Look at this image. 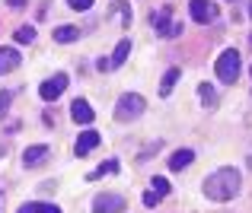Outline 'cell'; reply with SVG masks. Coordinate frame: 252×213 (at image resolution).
<instances>
[{"mask_svg": "<svg viewBox=\"0 0 252 213\" xmlns=\"http://www.w3.org/2000/svg\"><path fill=\"white\" fill-rule=\"evenodd\" d=\"M204 194H208L211 201H233V197L240 194V172H236L233 165L217 169L214 175L204 178Z\"/></svg>", "mask_w": 252, "mask_h": 213, "instance_id": "6da1fadb", "label": "cell"}, {"mask_svg": "<svg viewBox=\"0 0 252 213\" xmlns=\"http://www.w3.org/2000/svg\"><path fill=\"white\" fill-rule=\"evenodd\" d=\"M217 77L223 83H233L240 77V51H233V48L220 51V57H217Z\"/></svg>", "mask_w": 252, "mask_h": 213, "instance_id": "7a4b0ae2", "label": "cell"}, {"mask_svg": "<svg viewBox=\"0 0 252 213\" xmlns=\"http://www.w3.org/2000/svg\"><path fill=\"white\" fill-rule=\"evenodd\" d=\"M141 111H144V99L137 96V92H125V96L118 99V105H115L118 121H131V118H137Z\"/></svg>", "mask_w": 252, "mask_h": 213, "instance_id": "3957f363", "label": "cell"}, {"mask_svg": "<svg viewBox=\"0 0 252 213\" xmlns=\"http://www.w3.org/2000/svg\"><path fill=\"white\" fill-rule=\"evenodd\" d=\"M67 83H70V80H67V73H55L51 80H45V83L38 86V96H42L45 102H55V99L61 96L64 89H67Z\"/></svg>", "mask_w": 252, "mask_h": 213, "instance_id": "277c9868", "label": "cell"}, {"mask_svg": "<svg viewBox=\"0 0 252 213\" xmlns=\"http://www.w3.org/2000/svg\"><path fill=\"white\" fill-rule=\"evenodd\" d=\"M122 210H125L122 194H99L93 201V213H122Z\"/></svg>", "mask_w": 252, "mask_h": 213, "instance_id": "5b68a950", "label": "cell"}, {"mask_svg": "<svg viewBox=\"0 0 252 213\" xmlns=\"http://www.w3.org/2000/svg\"><path fill=\"white\" fill-rule=\"evenodd\" d=\"M189 13H191L195 23H211V19H217V6L211 3V0H191Z\"/></svg>", "mask_w": 252, "mask_h": 213, "instance_id": "8992f818", "label": "cell"}, {"mask_svg": "<svg viewBox=\"0 0 252 213\" xmlns=\"http://www.w3.org/2000/svg\"><path fill=\"white\" fill-rule=\"evenodd\" d=\"M99 143H102V137H99V131H83V134L77 137V143H74V153H77V156L83 159V156H90V153L96 150Z\"/></svg>", "mask_w": 252, "mask_h": 213, "instance_id": "52a82bcc", "label": "cell"}, {"mask_svg": "<svg viewBox=\"0 0 252 213\" xmlns=\"http://www.w3.org/2000/svg\"><path fill=\"white\" fill-rule=\"evenodd\" d=\"M48 146H45V143H35V146H29V150H26L23 153V165H26V169H35V165H42L45 162V159H48Z\"/></svg>", "mask_w": 252, "mask_h": 213, "instance_id": "ba28073f", "label": "cell"}, {"mask_svg": "<svg viewBox=\"0 0 252 213\" xmlns=\"http://www.w3.org/2000/svg\"><path fill=\"white\" fill-rule=\"evenodd\" d=\"M70 118H74L77 124H93V108H90V102H86V99H77L74 105H70Z\"/></svg>", "mask_w": 252, "mask_h": 213, "instance_id": "9c48e42d", "label": "cell"}, {"mask_svg": "<svg viewBox=\"0 0 252 213\" xmlns=\"http://www.w3.org/2000/svg\"><path fill=\"white\" fill-rule=\"evenodd\" d=\"M150 23H154L157 35H163V38H166V32H169V26H172V10H169V6H163V10H157L154 16H150Z\"/></svg>", "mask_w": 252, "mask_h": 213, "instance_id": "30bf717a", "label": "cell"}, {"mask_svg": "<svg viewBox=\"0 0 252 213\" xmlns=\"http://www.w3.org/2000/svg\"><path fill=\"white\" fill-rule=\"evenodd\" d=\"M19 61H23V57H19L16 48H0V77H3V73H10V70H16Z\"/></svg>", "mask_w": 252, "mask_h": 213, "instance_id": "8fae6325", "label": "cell"}, {"mask_svg": "<svg viewBox=\"0 0 252 213\" xmlns=\"http://www.w3.org/2000/svg\"><path fill=\"white\" fill-rule=\"evenodd\" d=\"M191 162H195V150H179V153H172V156H169V169L172 172L185 169V165H191Z\"/></svg>", "mask_w": 252, "mask_h": 213, "instance_id": "7c38bea8", "label": "cell"}, {"mask_svg": "<svg viewBox=\"0 0 252 213\" xmlns=\"http://www.w3.org/2000/svg\"><path fill=\"white\" fill-rule=\"evenodd\" d=\"M80 38V26H58L55 29V42L67 45V42H77Z\"/></svg>", "mask_w": 252, "mask_h": 213, "instance_id": "4fadbf2b", "label": "cell"}, {"mask_svg": "<svg viewBox=\"0 0 252 213\" xmlns=\"http://www.w3.org/2000/svg\"><path fill=\"white\" fill-rule=\"evenodd\" d=\"M179 77H182V70H179V67H169L166 73H163V83H160V96H163V99L172 92V86L179 83Z\"/></svg>", "mask_w": 252, "mask_h": 213, "instance_id": "5bb4252c", "label": "cell"}, {"mask_svg": "<svg viewBox=\"0 0 252 213\" xmlns=\"http://www.w3.org/2000/svg\"><path fill=\"white\" fill-rule=\"evenodd\" d=\"M128 54H131V42H128V38H122L118 48H115V54H112V61H109V67H122V64L128 61Z\"/></svg>", "mask_w": 252, "mask_h": 213, "instance_id": "9a60e30c", "label": "cell"}, {"mask_svg": "<svg viewBox=\"0 0 252 213\" xmlns=\"http://www.w3.org/2000/svg\"><path fill=\"white\" fill-rule=\"evenodd\" d=\"M112 172H118V162H115V159H109V162H102L96 172H90V175H86V182H99L102 175H112Z\"/></svg>", "mask_w": 252, "mask_h": 213, "instance_id": "2e32d148", "label": "cell"}, {"mask_svg": "<svg viewBox=\"0 0 252 213\" xmlns=\"http://www.w3.org/2000/svg\"><path fill=\"white\" fill-rule=\"evenodd\" d=\"M198 96H201V102L208 105V108H214V105H217V92H214V86L198 83Z\"/></svg>", "mask_w": 252, "mask_h": 213, "instance_id": "e0dca14e", "label": "cell"}, {"mask_svg": "<svg viewBox=\"0 0 252 213\" xmlns=\"http://www.w3.org/2000/svg\"><path fill=\"white\" fill-rule=\"evenodd\" d=\"M16 42H23V45L29 42L32 45V42H35V29H32V26H19V29H16Z\"/></svg>", "mask_w": 252, "mask_h": 213, "instance_id": "ac0fdd59", "label": "cell"}, {"mask_svg": "<svg viewBox=\"0 0 252 213\" xmlns=\"http://www.w3.org/2000/svg\"><path fill=\"white\" fill-rule=\"evenodd\" d=\"M154 191H157L160 197H166V194H169V182H166L163 175H157V178H154Z\"/></svg>", "mask_w": 252, "mask_h": 213, "instance_id": "d6986e66", "label": "cell"}, {"mask_svg": "<svg viewBox=\"0 0 252 213\" xmlns=\"http://www.w3.org/2000/svg\"><path fill=\"white\" fill-rule=\"evenodd\" d=\"M32 213H61V207H55V204H29Z\"/></svg>", "mask_w": 252, "mask_h": 213, "instance_id": "ffe728a7", "label": "cell"}, {"mask_svg": "<svg viewBox=\"0 0 252 213\" xmlns=\"http://www.w3.org/2000/svg\"><path fill=\"white\" fill-rule=\"evenodd\" d=\"M157 204H160V194H157V191L150 188L147 194H144V207H157Z\"/></svg>", "mask_w": 252, "mask_h": 213, "instance_id": "44dd1931", "label": "cell"}, {"mask_svg": "<svg viewBox=\"0 0 252 213\" xmlns=\"http://www.w3.org/2000/svg\"><path fill=\"white\" fill-rule=\"evenodd\" d=\"M10 99H13L10 92H0V118H3L6 111H10Z\"/></svg>", "mask_w": 252, "mask_h": 213, "instance_id": "7402d4cb", "label": "cell"}, {"mask_svg": "<svg viewBox=\"0 0 252 213\" xmlns=\"http://www.w3.org/2000/svg\"><path fill=\"white\" fill-rule=\"evenodd\" d=\"M67 3H70V10H90L93 0H67Z\"/></svg>", "mask_w": 252, "mask_h": 213, "instance_id": "603a6c76", "label": "cell"}, {"mask_svg": "<svg viewBox=\"0 0 252 213\" xmlns=\"http://www.w3.org/2000/svg\"><path fill=\"white\" fill-rule=\"evenodd\" d=\"M176 35H182V23H172V26H169L166 38H176Z\"/></svg>", "mask_w": 252, "mask_h": 213, "instance_id": "cb8c5ba5", "label": "cell"}, {"mask_svg": "<svg viewBox=\"0 0 252 213\" xmlns=\"http://www.w3.org/2000/svg\"><path fill=\"white\" fill-rule=\"evenodd\" d=\"M23 3H26V0H10V6H16V10H19Z\"/></svg>", "mask_w": 252, "mask_h": 213, "instance_id": "d4e9b609", "label": "cell"}, {"mask_svg": "<svg viewBox=\"0 0 252 213\" xmlns=\"http://www.w3.org/2000/svg\"><path fill=\"white\" fill-rule=\"evenodd\" d=\"M16 213H32V207H29V204H26V207H19Z\"/></svg>", "mask_w": 252, "mask_h": 213, "instance_id": "484cf974", "label": "cell"}, {"mask_svg": "<svg viewBox=\"0 0 252 213\" xmlns=\"http://www.w3.org/2000/svg\"><path fill=\"white\" fill-rule=\"evenodd\" d=\"M249 169H252V156H249Z\"/></svg>", "mask_w": 252, "mask_h": 213, "instance_id": "4316f807", "label": "cell"}, {"mask_svg": "<svg viewBox=\"0 0 252 213\" xmlns=\"http://www.w3.org/2000/svg\"><path fill=\"white\" fill-rule=\"evenodd\" d=\"M249 16H252V6H249Z\"/></svg>", "mask_w": 252, "mask_h": 213, "instance_id": "83f0119b", "label": "cell"}]
</instances>
